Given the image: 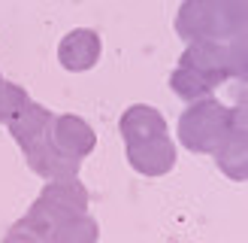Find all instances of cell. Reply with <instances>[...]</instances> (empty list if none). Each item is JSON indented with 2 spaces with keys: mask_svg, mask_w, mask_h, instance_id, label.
<instances>
[{
  "mask_svg": "<svg viewBox=\"0 0 248 243\" xmlns=\"http://www.w3.org/2000/svg\"><path fill=\"white\" fill-rule=\"evenodd\" d=\"M176 34L185 43L218 40L221 43V24L215 0H185L176 12Z\"/></svg>",
  "mask_w": 248,
  "mask_h": 243,
  "instance_id": "8",
  "label": "cell"
},
{
  "mask_svg": "<svg viewBox=\"0 0 248 243\" xmlns=\"http://www.w3.org/2000/svg\"><path fill=\"white\" fill-rule=\"evenodd\" d=\"M215 6L221 24V43H230L248 34V0H215Z\"/></svg>",
  "mask_w": 248,
  "mask_h": 243,
  "instance_id": "11",
  "label": "cell"
},
{
  "mask_svg": "<svg viewBox=\"0 0 248 243\" xmlns=\"http://www.w3.org/2000/svg\"><path fill=\"white\" fill-rule=\"evenodd\" d=\"M245 70H248V34L230 43H218V40L188 43L176 70L170 73V88L182 101L194 104L203 101V97H212L215 88H221L230 79L242 82Z\"/></svg>",
  "mask_w": 248,
  "mask_h": 243,
  "instance_id": "1",
  "label": "cell"
},
{
  "mask_svg": "<svg viewBox=\"0 0 248 243\" xmlns=\"http://www.w3.org/2000/svg\"><path fill=\"white\" fill-rule=\"evenodd\" d=\"M97 237H100V228H97V222H94L91 216H82L79 222L73 225L58 243H97Z\"/></svg>",
  "mask_w": 248,
  "mask_h": 243,
  "instance_id": "13",
  "label": "cell"
},
{
  "mask_svg": "<svg viewBox=\"0 0 248 243\" xmlns=\"http://www.w3.org/2000/svg\"><path fill=\"white\" fill-rule=\"evenodd\" d=\"M82 216H88V189L79 182V176L48 179L16 225L40 243H58Z\"/></svg>",
  "mask_w": 248,
  "mask_h": 243,
  "instance_id": "2",
  "label": "cell"
},
{
  "mask_svg": "<svg viewBox=\"0 0 248 243\" xmlns=\"http://www.w3.org/2000/svg\"><path fill=\"white\" fill-rule=\"evenodd\" d=\"M124 155H127L130 167L142 176H167L176 167V143H172L170 131L124 143Z\"/></svg>",
  "mask_w": 248,
  "mask_h": 243,
  "instance_id": "6",
  "label": "cell"
},
{
  "mask_svg": "<svg viewBox=\"0 0 248 243\" xmlns=\"http://www.w3.org/2000/svg\"><path fill=\"white\" fill-rule=\"evenodd\" d=\"M118 131H121V140L130 143L140 137H152V134H167V119L160 109L148 106V104H133L121 113Z\"/></svg>",
  "mask_w": 248,
  "mask_h": 243,
  "instance_id": "10",
  "label": "cell"
},
{
  "mask_svg": "<svg viewBox=\"0 0 248 243\" xmlns=\"http://www.w3.org/2000/svg\"><path fill=\"white\" fill-rule=\"evenodd\" d=\"M52 119H55L52 109H46L43 104L31 101L6 128L12 134V140L21 146L24 161H28V167L36 176H43V179L79 176L82 164H73V161H67V158H61L55 152V146H52Z\"/></svg>",
  "mask_w": 248,
  "mask_h": 243,
  "instance_id": "3",
  "label": "cell"
},
{
  "mask_svg": "<svg viewBox=\"0 0 248 243\" xmlns=\"http://www.w3.org/2000/svg\"><path fill=\"white\" fill-rule=\"evenodd\" d=\"M28 104H31V94L21 85L0 79V125H9Z\"/></svg>",
  "mask_w": 248,
  "mask_h": 243,
  "instance_id": "12",
  "label": "cell"
},
{
  "mask_svg": "<svg viewBox=\"0 0 248 243\" xmlns=\"http://www.w3.org/2000/svg\"><path fill=\"white\" fill-rule=\"evenodd\" d=\"M233 125V106L218 97L194 101L179 116V143L194 155H212Z\"/></svg>",
  "mask_w": 248,
  "mask_h": 243,
  "instance_id": "4",
  "label": "cell"
},
{
  "mask_svg": "<svg viewBox=\"0 0 248 243\" xmlns=\"http://www.w3.org/2000/svg\"><path fill=\"white\" fill-rule=\"evenodd\" d=\"M0 243H40V240H36L33 234H28V231H24V228H12V231H6V237H0Z\"/></svg>",
  "mask_w": 248,
  "mask_h": 243,
  "instance_id": "14",
  "label": "cell"
},
{
  "mask_svg": "<svg viewBox=\"0 0 248 243\" xmlns=\"http://www.w3.org/2000/svg\"><path fill=\"white\" fill-rule=\"evenodd\" d=\"M52 146L61 158H67L73 164H82L85 158L94 152L97 134L94 128L76 113H61L52 119Z\"/></svg>",
  "mask_w": 248,
  "mask_h": 243,
  "instance_id": "7",
  "label": "cell"
},
{
  "mask_svg": "<svg viewBox=\"0 0 248 243\" xmlns=\"http://www.w3.org/2000/svg\"><path fill=\"white\" fill-rule=\"evenodd\" d=\"M0 79H3V76H0Z\"/></svg>",
  "mask_w": 248,
  "mask_h": 243,
  "instance_id": "15",
  "label": "cell"
},
{
  "mask_svg": "<svg viewBox=\"0 0 248 243\" xmlns=\"http://www.w3.org/2000/svg\"><path fill=\"white\" fill-rule=\"evenodd\" d=\"M218 170L233 182L248 179V116H245V97L239 94L236 106H233V125L227 131V137L218 143V149L212 152Z\"/></svg>",
  "mask_w": 248,
  "mask_h": 243,
  "instance_id": "5",
  "label": "cell"
},
{
  "mask_svg": "<svg viewBox=\"0 0 248 243\" xmlns=\"http://www.w3.org/2000/svg\"><path fill=\"white\" fill-rule=\"evenodd\" d=\"M100 55H103V40H100V34L91 31V28L70 31L58 46V61H61V67L70 70V73H85V70L97 67Z\"/></svg>",
  "mask_w": 248,
  "mask_h": 243,
  "instance_id": "9",
  "label": "cell"
}]
</instances>
